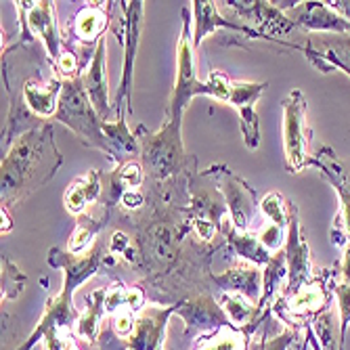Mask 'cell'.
I'll list each match as a JSON object with an SVG mask.
<instances>
[{
  "mask_svg": "<svg viewBox=\"0 0 350 350\" xmlns=\"http://www.w3.org/2000/svg\"><path fill=\"white\" fill-rule=\"evenodd\" d=\"M61 164L49 126L21 135L3 160V206H11L44 185Z\"/></svg>",
  "mask_w": 350,
  "mask_h": 350,
  "instance_id": "cell-1",
  "label": "cell"
},
{
  "mask_svg": "<svg viewBox=\"0 0 350 350\" xmlns=\"http://www.w3.org/2000/svg\"><path fill=\"white\" fill-rule=\"evenodd\" d=\"M55 118L66 124L68 129H72L90 147H99L109 153L107 139L103 133V120L99 118L97 111H94V107L88 99L82 74L63 82V90H61V99H59Z\"/></svg>",
  "mask_w": 350,
  "mask_h": 350,
  "instance_id": "cell-2",
  "label": "cell"
},
{
  "mask_svg": "<svg viewBox=\"0 0 350 350\" xmlns=\"http://www.w3.org/2000/svg\"><path fill=\"white\" fill-rule=\"evenodd\" d=\"M338 273L321 271V275H314L308 283L298 288L290 296H281L273 304V312L279 319L292 327H304V323H310L319 312H323L332 304V285Z\"/></svg>",
  "mask_w": 350,
  "mask_h": 350,
  "instance_id": "cell-3",
  "label": "cell"
},
{
  "mask_svg": "<svg viewBox=\"0 0 350 350\" xmlns=\"http://www.w3.org/2000/svg\"><path fill=\"white\" fill-rule=\"evenodd\" d=\"M265 82L256 84V82H233L229 80L225 74L220 72H212L208 76V80L204 82V94H210V97L225 101L229 105H233L239 116H241V131L245 137V143L250 149L258 147V116L254 113V101H256L262 90H265Z\"/></svg>",
  "mask_w": 350,
  "mask_h": 350,
  "instance_id": "cell-4",
  "label": "cell"
},
{
  "mask_svg": "<svg viewBox=\"0 0 350 350\" xmlns=\"http://www.w3.org/2000/svg\"><path fill=\"white\" fill-rule=\"evenodd\" d=\"M308 124H306V99L300 90H292L290 97L283 99V149L288 168L298 174L310 162L308 153Z\"/></svg>",
  "mask_w": 350,
  "mask_h": 350,
  "instance_id": "cell-5",
  "label": "cell"
},
{
  "mask_svg": "<svg viewBox=\"0 0 350 350\" xmlns=\"http://www.w3.org/2000/svg\"><path fill=\"white\" fill-rule=\"evenodd\" d=\"M193 38L189 34V19L185 11V25L180 31V40L176 49V82H174V92L170 99V122L180 124L183 111L191 103V99L204 92V82L198 78L196 72V57H193Z\"/></svg>",
  "mask_w": 350,
  "mask_h": 350,
  "instance_id": "cell-6",
  "label": "cell"
},
{
  "mask_svg": "<svg viewBox=\"0 0 350 350\" xmlns=\"http://www.w3.org/2000/svg\"><path fill=\"white\" fill-rule=\"evenodd\" d=\"M183 143H180V124L166 120L160 133H155L145 141L143 162L153 178H168L174 174L183 162Z\"/></svg>",
  "mask_w": 350,
  "mask_h": 350,
  "instance_id": "cell-7",
  "label": "cell"
},
{
  "mask_svg": "<svg viewBox=\"0 0 350 350\" xmlns=\"http://www.w3.org/2000/svg\"><path fill=\"white\" fill-rule=\"evenodd\" d=\"M174 314H178L185 323V340H200L229 325L225 310H222V306L212 294H198L193 298L178 302Z\"/></svg>",
  "mask_w": 350,
  "mask_h": 350,
  "instance_id": "cell-8",
  "label": "cell"
},
{
  "mask_svg": "<svg viewBox=\"0 0 350 350\" xmlns=\"http://www.w3.org/2000/svg\"><path fill=\"white\" fill-rule=\"evenodd\" d=\"M285 258H288V283H285L283 296H290L314 277L312 265H310V250H308L306 239L302 237L298 212L292 202H290L288 235H285Z\"/></svg>",
  "mask_w": 350,
  "mask_h": 350,
  "instance_id": "cell-9",
  "label": "cell"
},
{
  "mask_svg": "<svg viewBox=\"0 0 350 350\" xmlns=\"http://www.w3.org/2000/svg\"><path fill=\"white\" fill-rule=\"evenodd\" d=\"M174 306H147L139 312L135 332L129 340L118 344V350H166L168 317L174 314Z\"/></svg>",
  "mask_w": 350,
  "mask_h": 350,
  "instance_id": "cell-10",
  "label": "cell"
},
{
  "mask_svg": "<svg viewBox=\"0 0 350 350\" xmlns=\"http://www.w3.org/2000/svg\"><path fill=\"white\" fill-rule=\"evenodd\" d=\"M312 166L319 168L329 183L334 185L336 193L340 198V212L336 218V227H342V237H344V245L350 243V162H338L336 155L329 147H323L319 153L312 157Z\"/></svg>",
  "mask_w": 350,
  "mask_h": 350,
  "instance_id": "cell-11",
  "label": "cell"
},
{
  "mask_svg": "<svg viewBox=\"0 0 350 350\" xmlns=\"http://www.w3.org/2000/svg\"><path fill=\"white\" fill-rule=\"evenodd\" d=\"M302 51L321 72H334L340 68L350 76V34L310 36Z\"/></svg>",
  "mask_w": 350,
  "mask_h": 350,
  "instance_id": "cell-12",
  "label": "cell"
},
{
  "mask_svg": "<svg viewBox=\"0 0 350 350\" xmlns=\"http://www.w3.org/2000/svg\"><path fill=\"white\" fill-rule=\"evenodd\" d=\"M145 3H124L126 13V27H124V70L116 97V107L122 111V101L131 103V86H133V72H135V57L139 49V34H141V17H143Z\"/></svg>",
  "mask_w": 350,
  "mask_h": 350,
  "instance_id": "cell-13",
  "label": "cell"
},
{
  "mask_svg": "<svg viewBox=\"0 0 350 350\" xmlns=\"http://www.w3.org/2000/svg\"><path fill=\"white\" fill-rule=\"evenodd\" d=\"M292 23L312 31H332V34H350V23L332 7L323 3H298L285 13Z\"/></svg>",
  "mask_w": 350,
  "mask_h": 350,
  "instance_id": "cell-14",
  "label": "cell"
},
{
  "mask_svg": "<svg viewBox=\"0 0 350 350\" xmlns=\"http://www.w3.org/2000/svg\"><path fill=\"white\" fill-rule=\"evenodd\" d=\"M105 51H107V42H105V38H101L97 42V46H94L90 66L82 74V80H84V88H86L88 99H90L94 111L99 113V118L103 122L111 113V107H109V90H107V74H105Z\"/></svg>",
  "mask_w": 350,
  "mask_h": 350,
  "instance_id": "cell-15",
  "label": "cell"
},
{
  "mask_svg": "<svg viewBox=\"0 0 350 350\" xmlns=\"http://www.w3.org/2000/svg\"><path fill=\"white\" fill-rule=\"evenodd\" d=\"M218 292H233L241 294L250 300L258 304L260 300V290H262V273L258 271L256 265L252 262H237L229 271H225L220 277H212Z\"/></svg>",
  "mask_w": 350,
  "mask_h": 350,
  "instance_id": "cell-16",
  "label": "cell"
},
{
  "mask_svg": "<svg viewBox=\"0 0 350 350\" xmlns=\"http://www.w3.org/2000/svg\"><path fill=\"white\" fill-rule=\"evenodd\" d=\"M27 15H25V23L27 29L31 31V36H36L49 57L57 63V59L61 57V49H59V34H57V23L53 17V5L51 3H27Z\"/></svg>",
  "mask_w": 350,
  "mask_h": 350,
  "instance_id": "cell-17",
  "label": "cell"
},
{
  "mask_svg": "<svg viewBox=\"0 0 350 350\" xmlns=\"http://www.w3.org/2000/svg\"><path fill=\"white\" fill-rule=\"evenodd\" d=\"M105 312V290H92L86 294V308L80 312V319L74 327L76 340H82L86 344H94L103 334V319Z\"/></svg>",
  "mask_w": 350,
  "mask_h": 350,
  "instance_id": "cell-18",
  "label": "cell"
},
{
  "mask_svg": "<svg viewBox=\"0 0 350 350\" xmlns=\"http://www.w3.org/2000/svg\"><path fill=\"white\" fill-rule=\"evenodd\" d=\"M222 193H225V202L229 206V214H231V222L239 229L245 231L252 214H254V198H252V191L235 176L227 174L225 183H222Z\"/></svg>",
  "mask_w": 350,
  "mask_h": 350,
  "instance_id": "cell-19",
  "label": "cell"
},
{
  "mask_svg": "<svg viewBox=\"0 0 350 350\" xmlns=\"http://www.w3.org/2000/svg\"><path fill=\"white\" fill-rule=\"evenodd\" d=\"M61 90H63L61 80H51L46 84H38L34 80H29L23 84V103L38 118H51L57 113Z\"/></svg>",
  "mask_w": 350,
  "mask_h": 350,
  "instance_id": "cell-20",
  "label": "cell"
},
{
  "mask_svg": "<svg viewBox=\"0 0 350 350\" xmlns=\"http://www.w3.org/2000/svg\"><path fill=\"white\" fill-rule=\"evenodd\" d=\"M285 283H288V258H285V250H279L262 271V294L258 308L265 310L267 306H273V298L285 290Z\"/></svg>",
  "mask_w": 350,
  "mask_h": 350,
  "instance_id": "cell-21",
  "label": "cell"
},
{
  "mask_svg": "<svg viewBox=\"0 0 350 350\" xmlns=\"http://www.w3.org/2000/svg\"><path fill=\"white\" fill-rule=\"evenodd\" d=\"M101 191V176L97 170H90L84 176H78L66 191V208L72 214H82L88 204L97 200Z\"/></svg>",
  "mask_w": 350,
  "mask_h": 350,
  "instance_id": "cell-22",
  "label": "cell"
},
{
  "mask_svg": "<svg viewBox=\"0 0 350 350\" xmlns=\"http://www.w3.org/2000/svg\"><path fill=\"white\" fill-rule=\"evenodd\" d=\"M227 237L231 241V245L235 247V252L239 256L245 260V262H252V265H269V260L273 258V254L262 245V241L258 239V235H252L247 231H239L235 225H231L227 229Z\"/></svg>",
  "mask_w": 350,
  "mask_h": 350,
  "instance_id": "cell-23",
  "label": "cell"
},
{
  "mask_svg": "<svg viewBox=\"0 0 350 350\" xmlns=\"http://www.w3.org/2000/svg\"><path fill=\"white\" fill-rule=\"evenodd\" d=\"M143 304H145V294L141 288H129V285L116 283L105 290V312L109 317L122 310L139 312L143 310Z\"/></svg>",
  "mask_w": 350,
  "mask_h": 350,
  "instance_id": "cell-24",
  "label": "cell"
},
{
  "mask_svg": "<svg viewBox=\"0 0 350 350\" xmlns=\"http://www.w3.org/2000/svg\"><path fill=\"white\" fill-rule=\"evenodd\" d=\"M250 342L252 340L241 329H237L229 323L225 327L216 329L210 336L200 338L193 350H247Z\"/></svg>",
  "mask_w": 350,
  "mask_h": 350,
  "instance_id": "cell-25",
  "label": "cell"
},
{
  "mask_svg": "<svg viewBox=\"0 0 350 350\" xmlns=\"http://www.w3.org/2000/svg\"><path fill=\"white\" fill-rule=\"evenodd\" d=\"M193 5V15H196V31H193V46H198L204 36L212 34L216 27H237L229 21L222 19L216 13V5L214 3H191ZM241 31H247V27H237Z\"/></svg>",
  "mask_w": 350,
  "mask_h": 350,
  "instance_id": "cell-26",
  "label": "cell"
},
{
  "mask_svg": "<svg viewBox=\"0 0 350 350\" xmlns=\"http://www.w3.org/2000/svg\"><path fill=\"white\" fill-rule=\"evenodd\" d=\"M107 25V17L105 11L101 7H86L76 15L74 21V34L80 40H101V34Z\"/></svg>",
  "mask_w": 350,
  "mask_h": 350,
  "instance_id": "cell-27",
  "label": "cell"
},
{
  "mask_svg": "<svg viewBox=\"0 0 350 350\" xmlns=\"http://www.w3.org/2000/svg\"><path fill=\"white\" fill-rule=\"evenodd\" d=\"M260 210L269 222H273V225H277V227L288 229V225H290V204L285 202L279 193H275V191L273 193H267L265 200L260 202Z\"/></svg>",
  "mask_w": 350,
  "mask_h": 350,
  "instance_id": "cell-28",
  "label": "cell"
},
{
  "mask_svg": "<svg viewBox=\"0 0 350 350\" xmlns=\"http://www.w3.org/2000/svg\"><path fill=\"white\" fill-rule=\"evenodd\" d=\"M332 294L336 296V308L340 314V329H342V340L346 338L348 325H350V283L348 281H334Z\"/></svg>",
  "mask_w": 350,
  "mask_h": 350,
  "instance_id": "cell-29",
  "label": "cell"
},
{
  "mask_svg": "<svg viewBox=\"0 0 350 350\" xmlns=\"http://www.w3.org/2000/svg\"><path fill=\"white\" fill-rule=\"evenodd\" d=\"M143 183V168L137 162H126L120 168V187L124 191H135Z\"/></svg>",
  "mask_w": 350,
  "mask_h": 350,
  "instance_id": "cell-30",
  "label": "cell"
},
{
  "mask_svg": "<svg viewBox=\"0 0 350 350\" xmlns=\"http://www.w3.org/2000/svg\"><path fill=\"white\" fill-rule=\"evenodd\" d=\"M285 235H288V229L277 227V225H273V222H267V227L258 233V239L262 241V245H265L269 252H273V250L279 252V247H281L283 241H285Z\"/></svg>",
  "mask_w": 350,
  "mask_h": 350,
  "instance_id": "cell-31",
  "label": "cell"
},
{
  "mask_svg": "<svg viewBox=\"0 0 350 350\" xmlns=\"http://www.w3.org/2000/svg\"><path fill=\"white\" fill-rule=\"evenodd\" d=\"M57 70H59V74L63 76V78H76L78 76V63H76V55L74 53H68V51H63L61 53V57L57 59Z\"/></svg>",
  "mask_w": 350,
  "mask_h": 350,
  "instance_id": "cell-32",
  "label": "cell"
},
{
  "mask_svg": "<svg viewBox=\"0 0 350 350\" xmlns=\"http://www.w3.org/2000/svg\"><path fill=\"white\" fill-rule=\"evenodd\" d=\"M338 271H340L338 273V279L350 283V243L344 245V256H342V262H340Z\"/></svg>",
  "mask_w": 350,
  "mask_h": 350,
  "instance_id": "cell-33",
  "label": "cell"
},
{
  "mask_svg": "<svg viewBox=\"0 0 350 350\" xmlns=\"http://www.w3.org/2000/svg\"><path fill=\"white\" fill-rule=\"evenodd\" d=\"M332 7L350 23V3H332Z\"/></svg>",
  "mask_w": 350,
  "mask_h": 350,
  "instance_id": "cell-34",
  "label": "cell"
},
{
  "mask_svg": "<svg viewBox=\"0 0 350 350\" xmlns=\"http://www.w3.org/2000/svg\"><path fill=\"white\" fill-rule=\"evenodd\" d=\"M63 350H80V346H78V340H76V336L66 344V348H63Z\"/></svg>",
  "mask_w": 350,
  "mask_h": 350,
  "instance_id": "cell-35",
  "label": "cell"
}]
</instances>
